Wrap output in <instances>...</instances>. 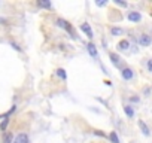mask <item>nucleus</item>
Returning a JSON list of instances; mask_svg holds the SVG:
<instances>
[{
  "instance_id": "16",
  "label": "nucleus",
  "mask_w": 152,
  "mask_h": 143,
  "mask_svg": "<svg viewBox=\"0 0 152 143\" xmlns=\"http://www.w3.org/2000/svg\"><path fill=\"white\" fill-rule=\"evenodd\" d=\"M8 122H9V119H5V121L2 122V131H5V130H6V127H8Z\"/></svg>"
},
{
  "instance_id": "7",
  "label": "nucleus",
  "mask_w": 152,
  "mask_h": 143,
  "mask_svg": "<svg viewBox=\"0 0 152 143\" xmlns=\"http://www.w3.org/2000/svg\"><path fill=\"white\" fill-rule=\"evenodd\" d=\"M118 48H119L121 51L128 49V48H130V43H128V40H121L119 43H118Z\"/></svg>"
},
{
  "instance_id": "14",
  "label": "nucleus",
  "mask_w": 152,
  "mask_h": 143,
  "mask_svg": "<svg viewBox=\"0 0 152 143\" xmlns=\"http://www.w3.org/2000/svg\"><path fill=\"white\" fill-rule=\"evenodd\" d=\"M11 142H12V134L9 133V134H6L3 137V143H11Z\"/></svg>"
},
{
  "instance_id": "13",
  "label": "nucleus",
  "mask_w": 152,
  "mask_h": 143,
  "mask_svg": "<svg viewBox=\"0 0 152 143\" xmlns=\"http://www.w3.org/2000/svg\"><path fill=\"white\" fill-rule=\"evenodd\" d=\"M37 5L42 6V8H51V3H49V2H42V0H39Z\"/></svg>"
},
{
  "instance_id": "17",
  "label": "nucleus",
  "mask_w": 152,
  "mask_h": 143,
  "mask_svg": "<svg viewBox=\"0 0 152 143\" xmlns=\"http://www.w3.org/2000/svg\"><path fill=\"white\" fill-rule=\"evenodd\" d=\"M115 3H116V5H119V6H124V8L127 6V3H125V2H119V0H115Z\"/></svg>"
},
{
  "instance_id": "4",
  "label": "nucleus",
  "mask_w": 152,
  "mask_h": 143,
  "mask_svg": "<svg viewBox=\"0 0 152 143\" xmlns=\"http://www.w3.org/2000/svg\"><path fill=\"white\" fill-rule=\"evenodd\" d=\"M14 143H29V137H27V134H23V133H21V134H18Z\"/></svg>"
},
{
  "instance_id": "15",
  "label": "nucleus",
  "mask_w": 152,
  "mask_h": 143,
  "mask_svg": "<svg viewBox=\"0 0 152 143\" xmlns=\"http://www.w3.org/2000/svg\"><path fill=\"white\" fill-rule=\"evenodd\" d=\"M57 75L60 76L61 79H66V73H64V70H63V69H58V70H57Z\"/></svg>"
},
{
  "instance_id": "19",
  "label": "nucleus",
  "mask_w": 152,
  "mask_h": 143,
  "mask_svg": "<svg viewBox=\"0 0 152 143\" xmlns=\"http://www.w3.org/2000/svg\"><path fill=\"white\" fill-rule=\"evenodd\" d=\"M106 5V2H97V6H104Z\"/></svg>"
},
{
  "instance_id": "2",
  "label": "nucleus",
  "mask_w": 152,
  "mask_h": 143,
  "mask_svg": "<svg viewBox=\"0 0 152 143\" xmlns=\"http://www.w3.org/2000/svg\"><path fill=\"white\" fill-rule=\"evenodd\" d=\"M139 42H140L142 46H148V45H151L152 39H151L149 36H146V34H142V36H140V39H139Z\"/></svg>"
},
{
  "instance_id": "18",
  "label": "nucleus",
  "mask_w": 152,
  "mask_h": 143,
  "mask_svg": "<svg viewBox=\"0 0 152 143\" xmlns=\"http://www.w3.org/2000/svg\"><path fill=\"white\" fill-rule=\"evenodd\" d=\"M148 70H149V72H152V58L148 61Z\"/></svg>"
},
{
  "instance_id": "11",
  "label": "nucleus",
  "mask_w": 152,
  "mask_h": 143,
  "mask_svg": "<svg viewBox=\"0 0 152 143\" xmlns=\"http://www.w3.org/2000/svg\"><path fill=\"white\" fill-rule=\"evenodd\" d=\"M124 110H125V113H127V116H130V118L134 115V110L131 109L130 106H125V107H124Z\"/></svg>"
},
{
  "instance_id": "12",
  "label": "nucleus",
  "mask_w": 152,
  "mask_h": 143,
  "mask_svg": "<svg viewBox=\"0 0 152 143\" xmlns=\"http://www.w3.org/2000/svg\"><path fill=\"white\" fill-rule=\"evenodd\" d=\"M112 34H114V36H119V34H122V30L121 28H116V27H112Z\"/></svg>"
},
{
  "instance_id": "3",
  "label": "nucleus",
  "mask_w": 152,
  "mask_h": 143,
  "mask_svg": "<svg viewBox=\"0 0 152 143\" xmlns=\"http://www.w3.org/2000/svg\"><path fill=\"white\" fill-rule=\"evenodd\" d=\"M128 19H130V21H133V23H139L142 19V17H140L139 12H130V14H128Z\"/></svg>"
},
{
  "instance_id": "1",
  "label": "nucleus",
  "mask_w": 152,
  "mask_h": 143,
  "mask_svg": "<svg viewBox=\"0 0 152 143\" xmlns=\"http://www.w3.org/2000/svg\"><path fill=\"white\" fill-rule=\"evenodd\" d=\"M81 30H82L84 33H85V34L88 36V39H92V30H91V27H90V24L84 23V24L81 25Z\"/></svg>"
},
{
  "instance_id": "9",
  "label": "nucleus",
  "mask_w": 152,
  "mask_h": 143,
  "mask_svg": "<svg viewBox=\"0 0 152 143\" xmlns=\"http://www.w3.org/2000/svg\"><path fill=\"white\" fill-rule=\"evenodd\" d=\"M110 60H112V63H114L115 66H118V64H119V57H118L115 52H110Z\"/></svg>"
},
{
  "instance_id": "6",
  "label": "nucleus",
  "mask_w": 152,
  "mask_h": 143,
  "mask_svg": "<svg viewBox=\"0 0 152 143\" xmlns=\"http://www.w3.org/2000/svg\"><path fill=\"white\" fill-rule=\"evenodd\" d=\"M122 77H124V79H127V81H130L131 77H133V70H131V69H124L122 70Z\"/></svg>"
},
{
  "instance_id": "10",
  "label": "nucleus",
  "mask_w": 152,
  "mask_h": 143,
  "mask_svg": "<svg viewBox=\"0 0 152 143\" xmlns=\"http://www.w3.org/2000/svg\"><path fill=\"white\" fill-rule=\"evenodd\" d=\"M109 139H110V142H112V143H119V139H118V136H116V133H115V131H112V133H110Z\"/></svg>"
},
{
  "instance_id": "8",
  "label": "nucleus",
  "mask_w": 152,
  "mask_h": 143,
  "mask_svg": "<svg viewBox=\"0 0 152 143\" xmlns=\"http://www.w3.org/2000/svg\"><path fill=\"white\" fill-rule=\"evenodd\" d=\"M88 51H90L91 57H96V58H97V49H96V46H94V43H88Z\"/></svg>"
},
{
  "instance_id": "5",
  "label": "nucleus",
  "mask_w": 152,
  "mask_h": 143,
  "mask_svg": "<svg viewBox=\"0 0 152 143\" xmlns=\"http://www.w3.org/2000/svg\"><path fill=\"white\" fill-rule=\"evenodd\" d=\"M139 127H140V130H142V133L145 134V136H149L151 134V131H149V128H148V125L145 124L143 121H139Z\"/></svg>"
}]
</instances>
